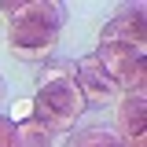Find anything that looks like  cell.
I'll return each instance as SVG.
<instances>
[{
  "label": "cell",
  "mask_w": 147,
  "mask_h": 147,
  "mask_svg": "<svg viewBox=\"0 0 147 147\" xmlns=\"http://www.w3.org/2000/svg\"><path fill=\"white\" fill-rule=\"evenodd\" d=\"M144 4H125V7H118V15H110V22L103 26V37H99V44H132V48H140L147 44V33H144Z\"/></svg>",
  "instance_id": "5"
},
{
  "label": "cell",
  "mask_w": 147,
  "mask_h": 147,
  "mask_svg": "<svg viewBox=\"0 0 147 147\" xmlns=\"http://www.w3.org/2000/svg\"><path fill=\"white\" fill-rule=\"evenodd\" d=\"M66 147H121V136L114 129H103V125H88L81 132H74Z\"/></svg>",
  "instance_id": "8"
},
{
  "label": "cell",
  "mask_w": 147,
  "mask_h": 147,
  "mask_svg": "<svg viewBox=\"0 0 147 147\" xmlns=\"http://www.w3.org/2000/svg\"><path fill=\"white\" fill-rule=\"evenodd\" d=\"M15 125H22V121H30L33 118V99H18L15 107H11V114H7Z\"/></svg>",
  "instance_id": "10"
},
{
  "label": "cell",
  "mask_w": 147,
  "mask_h": 147,
  "mask_svg": "<svg viewBox=\"0 0 147 147\" xmlns=\"http://www.w3.org/2000/svg\"><path fill=\"white\" fill-rule=\"evenodd\" d=\"M0 11L7 15V40L15 59L44 63L55 52V40L66 26V4L59 0H4Z\"/></svg>",
  "instance_id": "1"
},
{
  "label": "cell",
  "mask_w": 147,
  "mask_h": 147,
  "mask_svg": "<svg viewBox=\"0 0 147 147\" xmlns=\"http://www.w3.org/2000/svg\"><path fill=\"white\" fill-rule=\"evenodd\" d=\"M7 99V85H4V77H0V103Z\"/></svg>",
  "instance_id": "12"
},
{
  "label": "cell",
  "mask_w": 147,
  "mask_h": 147,
  "mask_svg": "<svg viewBox=\"0 0 147 147\" xmlns=\"http://www.w3.org/2000/svg\"><path fill=\"white\" fill-rule=\"evenodd\" d=\"M144 121H147V92H125L118 99V136H144Z\"/></svg>",
  "instance_id": "6"
},
{
  "label": "cell",
  "mask_w": 147,
  "mask_h": 147,
  "mask_svg": "<svg viewBox=\"0 0 147 147\" xmlns=\"http://www.w3.org/2000/svg\"><path fill=\"white\" fill-rule=\"evenodd\" d=\"M92 55L121 96L125 92H147V44H140V48H132V44H99Z\"/></svg>",
  "instance_id": "3"
},
{
  "label": "cell",
  "mask_w": 147,
  "mask_h": 147,
  "mask_svg": "<svg viewBox=\"0 0 147 147\" xmlns=\"http://www.w3.org/2000/svg\"><path fill=\"white\" fill-rule=\"evenodd\" d=\"M85 110H88V103L74 81V63H52L40 74V88L33 96V118L55 132H70Z\"/></svg>",
  "instance_id": "2"
},
{
  "label": "cell",
  "mask_w": 147,
  "mask_h": 147,
  "mask_svg": "<svg viewBox=\"0 0 147 147\" xmlns=\"http://www.w3.org/2000/svg\"><path fill=\"white\" fill-rule=\"evenodd\" d=\"M0 147H18V132H15V121L7 114H0Z\"/></svg>",
  "instance_id": "9"
},
{
  "label": "cell",
  "mask_w": 147,
  "mask_h": 147,
  "mask_svg": "<svg viewBox=\"0 0 147 147\" xmlns=\"http://www.w3.org/2000/svg\"><path fill=\"white\" fill-rule=\"evenodd\" d=\"M74 81H77V88L85 96V103H96V107H103V103H118L121 99V92L114 88V81H110L103 66L96 63V55H85V59H77L74 63Z\"/></svg>",
  "instance_id": "4"
},
{
  "label": "cell",
  "mask_w": 147,
  "mask_h": 147,
  "mask_svg": "<svg viewBox=\"0 0 147 147\" xmlns=\"http://www.w3.org/2000/svg\"><path fill=\"white\" fill-rule=\"evenodd\" d=\"M121 147H147V136H129V140H121Z\"/></svg>",
  "instance_id": "11"
},
{
  "label": "cell",
  "mask_w": 147,
  "mask_h": 147,
  "mask_svg": "<svg viewBox=\"0 0 147 147\" xmlns=\"http://www.w3.org/2000/svg\"><path fill=\"white\" fill-rule=\"evenodd\" d=\"M15 132H18V147H59V144H63V136H66V132L48 129L44 121H37V118L15 125Z\"/></svg>",
  "instance_id": "7"
}]
</instances>
